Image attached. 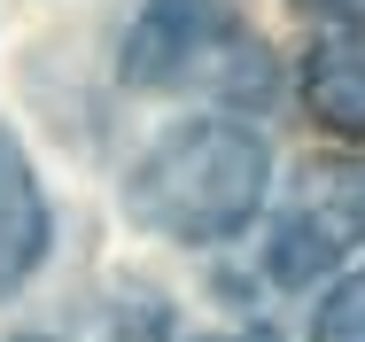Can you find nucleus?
<instances>
[{"label":"nucleus","instance_id":"obj_6","mask_svg":"<svg viewBox=\"0 0 365 342\" xmlns=\"http://www.w3.org/2000/svg\"><path fill=\"white\" fill-rule=\"evenodd\" d=\"M311 342H365V273H350L327 303H319V327Z\"/></svg>","mask_w":365,"mask_h":342},{"label":"nucleus","instance_id":"obj_8","mask_svg":"<svg viewBox=\"0 0 365 342\" xmlns=\"http://www.w3.org/2000/svg\"><path fill=\"white\" fill-rule=\"evenodd\" d=\"M311 8H342V16H365V0H311Z\"/></svg>","mask_w":365,"mask_h":342},{"label":"nucleus","instance_id":"obj_9","mask_svg":"<svg viewBox=\"0 0 365 342\" xmlns=\"http://www.w3.org/2000/svg\"><path fill=\"white\" fill-rule=\"evenodd\" d=\"M24 342H39V335H24Z\"/></svg>","mask_w":365,"mask_h":342},{"label":"nucleus","instance_id":"obj_1","mask_svg":"<svg viewBox=\"0 0 365 342\" xmlns=\"http://www.w3.org/2000/svg\"><path fill=\"white\" fill-rule=\"evenodd\" d=\"M272 156L264 140L233 117H195L148 148L125 179V218L163 241H225L264 203Z\"/></svg>","mask_w":365,"mask_h":342},{"label":"nucleus","instance_id":"obj_7","mask_svg":"<svg viewBox=\"0 0 365 342\" xmlns=\"http://www.w3.org/2000/svg\"><path fill=\"white\" fill-rule=\"evenodd\" d=\"M202 342H272V335H257V327H241V335H202Z\"/></svg>","mask_w":365,"mask_h":342},{"label":"nucleus","instance_id":"obj_4","mask_svg":"<svg viewBox=\"0 0 365 342\" xmlns=\"http://www.w3.org/2000/svg\"><path fill=\"white\" fill-rule=\"evenodd\" d=\"M303 101L327 133L365 140V24H334L303 55Z\"/></svg>","mask_w":365,"mask_h":342},{"label":"nucleus","instance_id":"obj_2","mask_svg":"<svg viewBox=\"0 0 365 342\" xmlns=\"http://www.w3.org/2000/svg\"><path fill=\"white\" fill-rule=\"evenodd\" d=\"M125 86H140V94L210 86L225 101H241V94L272 86V63L225 0H148L125 39Z\"/></svg>","mask_w":365,"mask_h":342},{"label":"nucleus","instance_id":"obj_3","mask_svg":"<svg viewBox=\"0 0 365 342\" xmlns=\"http://www.w3.org/2000/svg\"><path fill=\"white\" fill-rule=\"evenodd\" d=\"M358 241H365V164L358 156H319L295 179L288 210H280V226L264 241V265H272L280 288H311V280L334 273Z\"/></svg>","mask_w":365,"mask_h":342},{"label":"nucleus","instance_id":"obj_5","mask_svg":"<svg viewBox=\"0 0 365 342\" xmlns=\"http://www.w3.org/2000/svg\"><path fill=\"white\" fill-rule=\"evenodd\" d=\"M39 257H47V195H39L16 133L0 125V296L31 273Z\"/></svg>","mask_w":365,"mask_h":342}]
</instances>
